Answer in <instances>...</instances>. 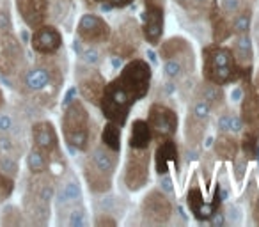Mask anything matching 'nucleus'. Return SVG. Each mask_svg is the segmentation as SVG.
I'll return each mask as SVG.
<instances>
[{
	"instance_id": "1",
	"label": "nucleus",
	"mask_w": 259,
	"mask_h": 227,
	"mask_svg": "<svg viewBox=\"0 0 259 227\" xmlns=\"http://www.w3.org/2000/svg\"><path fill=\"white\" fill-rule=\"evenodd\" d=\"M202 57H204V66H202V75H204L206 82L217 83V85H224V83L238 82L243 78L245 73L250 69L241 68L236 61L234 55L229 48H224L220 44H209L202 50Z\"/></svg>"
},
{
	"instance_id": "2",
	"label": "nucleus",
	"mask_w": 259,
	"mask_h": 227,
	"mask_svg": "<svg viewBox=\"0 0 259 227\" xmlns=\"http://www.w3.org/2000/svg\"><path fill=\"white\" fill-rule=\"evenodd\" d=\"M62 133L71 151H87L91 141L89 112L80 100H73L66 105L62 116Z\"/></svg>"
},
{
	"instance_id": "3",
	"label": "nucleus",
	"mask_w": 259,
	"mask_h": 227,
	"mask_svg": "<svg viewBox=\"0 0 259 227\" xmlns=\"http://www.w3.org/2000/svg\"><path fill=\"white\" fill-rule=\"evenodd\" d=\"M115 170V153L107 146H98L87 156L83 174L89 188L96 194H105L112 187V176Z\"/></svg>"
},
{
	"instance_id": "4",
	"label": "nucleus",
	"mask_w": 259,
	"mask_h": 227,
	"mask_svg": "<svg viewBox=\"0 0 259 227\" xmlns=\"http://www.w3.org/2000/svg\"><path fill=\"white\" fill-rule=\"evenodd\" d=\"M98 105H100L103 116L108 121L122 126L126 123V119H128L130 108L134 105V100L130 98L128 90L122 87V83L115 78L110 83H105L103 94H101Z\"/></svg>"
},
{
	"instance_id": "5",
	"label": "nucleus",
	"mask_w": 259,
	"mask_h": 227,
	"mask_svg": "<svg viewBox=\"0 0 259 227\" xmlns=\"http://www.w3.org/2000/svg\"><path fill=\"white\" fill-rule=\"evenodd\" d=\"M151 66L142 59H134L122 68L121 75L117 76V80L122 83L126 90H128L130 98L134 100V103H137L139 100L148 94L149 83H151Z\"/></svg>"
},
{
	"instance_id": "6",
	"label": "nucleus",
	"mask_w": 259,
	"mask_h": 227,
	"mask_svg": "<svg viewBox=\"0 0 259 227\" xmlns=\"http://www.w3.org/2000/svg\"><path fill=\"white\" fill-rule=\"evenodd\" d=\"M149 181V151L130 148L124 167V185L130 192H139Z\"/></svg>"
},
{
	"instance_id": "7",
	"label": "nucleus",
	"mask_w": 259,
	"mask_h": 227,
	"mask_svg": "<svg viewBox=\"0 0 259 227\" xmlns=\"http://www.w3.org/2000/svg\"><path fill=\"white\" fill-rule=\"evenodd\" d=\"M141 213L146 223L160 225L167 223L172 215V204L162 190H151L141 204Z\"/></svg>"
},
{
	"instance_id": "8",
	"label": "nucleus",
	"mask_w": 259,
	"mask_h": 227,
	"mask_svg": "<svg viewBox=\"0 0 259 227\" xmlns=\"http://www.w3.org/2000/svg\"><path fill=\"white\" fill-rule=\"evenodd\" d=\"M178 114L163 103H153L149 107L148 124L153 131V137L169 139L176 133L178 130Z\"/></svg>"
},
{
	"instance_id": "9",
	"label": "nucleus",
	"mask_w": 259,
	"mask_h": 227,
	"mask_svg": "<svg viewBox=\"0 0 259 227\" xmlns=\"http://www.w3.org/2000/svg\"><path fill=\"white\" fill-rule=\"evenodd\" d=\"M23 62V48L11 32L0 34V73L9 76L20 69Z\"/></svg>"
},
{
	"instance_id": "10",
	"label": "nucleus",
	"mask_w": 259,
	"mask_h": 227,
	"mask_svg": "<svg viewBox=\"0 0 259 227\" xmlns=\"http://www.w3.org/2000/svg\"><path fill=\"white\" fill-rule=\"evenodd\" d=\"M76 34H78V39H82V43L101 44L110 37V27L101 16L85 13L76 25Z\"/></svg>"
},
{
	"instance_id": "11",
	"label": "nucleus",
	"mask_w": 259,
	"mask_h": 227,
	"mask_svg": "<svg viewBox=\"0 0 259 227\" xmlns=\"http://www.w3.org/2000/svg\"><path fill=\"white\" fill-rule=\"evenodd\" d=\"M163 6L156 0H146V9L142 13V36L149 44H158L163 34Z\"/></svg>"
},
{
	"instance_id": "12",
	"label": "nucleus",
	"mask_w": 259,
	"mask_h": 227,
	"mask_svg": "<svg viewBox=\"0 0 259 227\" xmlns=\"http://www.w3.org/2000/svg\"><path fill=\"white\" fill-rule=\"evenodd\" d=\"M139 39H141V34H139L137 23L134 20H126L121 27H117V32L112 39V54H115L119 59L134 57L139 47Z\"/></svg>"
},
{
	"instance_id": "13",
	"label": "nucleus",
	"mask_w": 259,
	"mask_h": 227,
	"mask_svg": "<svg viewBox=\"0 0 259 227\" xmlns=\"http://www.w3.org/2000/svg\"><path fill=\"white\" fill-rule=\"evenodd\" d=\"M34 52L39 55H54L61 50L62 47V36L59 32V29H55L54 25H39L37 29H34L32 39H30Z\"/></svg>"
},
{
	"instance_id": "14",
	"label": "nucleus",
	"mask_w": 259,
	"mask_h": 227,
	"mask_svg": "<svg viewBox=\"0 0 259 227\" xmlns=\"http://www.w3.org/2000/svg\"><path fill=\"white\" fill-rule=\"evenodd\" d=\"M48 8V0H16V9L30 29H37L47 22Z\"/></svg>"
},
{
	"instance_id": "15",
	"label": "nucleus",
	"mask_w": 259,
	"mask_h": 227,
	"mask_svg": "<svg viewBox=\"0 0 259 227\" xmlns=\"http://www.w3.org/2000/svg\"><path fill=\"white\" fill-rule=\"evenodd\" d=\"M32 144L39 151L47 153L52 156L59 148V139L57 131H55L54 124L50 121H39L32 126Z\"/></svg>"
},
{
	"instance_id": "16",
	"label": "nucleus",
	"mask_w": 259,
	"mask_h": 227,
	"mask_svg": "<svg viewBox=\"0 0 259 227\" xmlns=\"http://www.w3.org/2000/svg\"><path fill=\"white\" fill-rule=\"evenodd\" d=\"M155 165H156V172L162 176V174H169L170 172V165L176 167L180 165V155H178V146L172 139H162V142L158 144L155 153Z\"/></svg>"
},
{
	"instance_id": "17",
	"label": "nucleus",
	"mask_w": 259,
	"mask_h": 227,
	"mask_svg": "<svg viewBox=\"0 0 259 227\" xmlns=\"http://www.w3.org/2000/svg\"><path fill=\"white\" fill-rule=\"evenodd\" d=\"M187 206L192 211L194 218H197L199 222H208L211 218V215L217 211V202H206L202 197V190L199 187H192L187 194Z\"/></svg>"
},
{
	"instance_id": "18",
	"label": "nucleus",
	"mask_w": 259,
	"mask_h": 227,
	"mask_svg": "<svg viewBox=\"0 0 259 227\" xmlns=\"http://www.w3.org/2000/svg\"><path fill=\"white\" fill-rule=\"evenodd\" d=\"M54 80V71L47 66H34V68L27 69L25 76H23V85L30 93H43L52 85Z\"/></svg>"
},
{
	"instance_id": "19",
	"label": "nucleus",
	"mask_w": 259,
	"mask_h": 227,
	"mask_svg": "<svg viewBox=\"0 0 259 227\" xmlns=\"http://www.w3.org/2000/svg\"><path fill=\"white\" fill-rule=\"evenodd\" d=\"M103 89H105V78L98 71H89L78 82V90L82 94V98L93 105L100 103Z\"/></svg>"
},
{
	"instance_id": "20",
	"label": "nucleus",
	"mask_w": 259,
	"mask_h": 227,
	"mask_svg": "<svg viewBox=\"0 0 259 227\" xmlns=\"http://www.w3.org/2000/svg\"><path fill=\"white\" fill-rule=\"evenodd\" d=\"M23 213L36 223H47L50 218V202L41 201L39 197L27 192L23 197Z\"/></svg>"
},
{
	"instance_id": "21",
	"label": "nucleus",
	"mask_w": 259,
	"mask_h": 227,
	"mask_svg": "<svg viewBox=\"0 0 259 227\" xmlns=\"http://www.w3.org/2000/svg\"><path fill=\"white\" fill-rule=\"evenodd\" d=\"M209 18H211V34H213V43L220 44L226 39H229L233 36V27L231 22L227 20V15L222 9L215 8L209 13Z\"/></svg>"
},
{
	"instance_id": "22",
	"label": "nucleus",
	"mask_w": 259,
	"mask_h": 227,
	"mask_svg": "<svg viewBox=\"0 0 259 227\" xmlns=\"http://www.w3.org/2000/svg\"><path fill=\"white\" fill-rule=\"evenodd\" d=\"M153 141V131L149 128L148 121L144 119H135L130 130L128 144L132 149H148Z\"/></svg>"
},
{
	"instance_id": "23",
	"label": "nucleus",
	"mask_w": 259,
	"mask_h": 227,
	"mask_svg": "<svg viewBox=\"0 0 259 227\" xmlns=\"http://www.w3.org/2000/svg\"><path fill=\"white\" fill-rule=\"evenodd\" d=\"M27 192L32 194V195H36V197H39L41 201H45V202H52L55 197V187H54V183H52L50 177L45 176V172L43 174H32Z\"/></svg>"
},
{
	"instance_id": "24",
	"label": "nucleus",
	"mask_w": 259,
	"mask_h": 227,
	"mask_svg": "<svg viewBox=\"0 0 259 227\" xmlns=\"http://www.w3.org/2000/svg\"><path fill=\"white\" fill-rule=\"evenodd\" d=\"M233 55L234 61L241 66V68H248L254 59V48H252V39L247 34H236L233 43Z\"/></svg>"
},
{
	"instance_id": "25",
	"label": "nucleus",
	"mask_w": 259,
	"mask_h": 227,
	"mask_svg": "<svg viewBox=\"0 0 259 227\" xmlns=\"http://www.w3.org/2000/svg\"><path fill=\"white\" fill-rule=\"evenodd\" d=\"M80 199H82V188H80L78 179H75V177L66 179L64 183L61 185V188L55 192V202H57L59 208L75 204Z\"/></svg>"
},
{
	"instance_id": "26",
	"label": "nucleus",
	"mask_w": 259,
	"mask_h": 227,
	"mask_svg": "<svg viewBox=\"0 0 259 227\" xmlns=\"http://www.w3.org/2000/svg\"><path fill=\"white\" fill-rule=\"evenodd\" d=\"M192 54V48L190 43H188L185 37H169L167 41H163L162 47H160V57L162 59H181L185 55H190Z\"/></svg>"
},
{
	"instance_id": "27",
	"label": "nucleus",
	"mask_w": 259,
	"mask_h": 227,
	"mask_svg": "<svg viewBox=\"0 0 259 227\" xmlns=\"http://www.w3.org/2000/svg\"><path fill=\"white\" fill-rule=\"evenodd\" d=\"M240 151L238 141L229 133H220L215 142V155L220 160H234Z\"/></svg>"
},
{
	"instance_id": "28",
	"label": "nucleus",
	"mask_w": 259,
	"mask_h": 227,
	"mask_svg": "<svg viewBox=\"0 0 259 227\" xmlns=\"http://www.w3.org/2000/svg\"><path fill=\"white\" fill-rule=\"evenodd\" d=\"M101 142L114 153L121 151V126L108 121L103 126V131H101Z\"/></svg>"
},
{
	"instance_id": "29",
	"label": "nucleus",
	"mask_w": 259,
	"mask_h": 227,
	"mask_svg": "<svg viewBox=\"0 0 259 227\" xmlns=\"http://www.w3.org/2000/svg\"><path fill=\"white\" fill-rule=\"evenodd\" d=\"M27 167L30 174H43L50 167V156L47 153L39 151L37 148H32L27 155Z\"/></svg>"
},
{
	"instance_id": "30",
	"label": "nucleus",
	"mask_w": 259,
	"mask_h": 227,
	"mask_svg": "<svg viewBox=\"0 0 259 227\" xmlns=\"http://www.w3.org/2000/svg\"><path fill=\"white\" fill-rule=\"evenodd\" d=\"M199 98H201V100H204L211 108H217V107H220V105L224 103L222 89H220V85L211 83V82L202 83L201 89H199Z\"/></svg>"
},
{
	"instance_id": "31",
	"label": "nucleus",
	"mask_w": 259,
	"mask_h": 227,
	"mask_svg": "<svg viewBox=\"0 0 259 227\" xmlns=\"http://www.w3.org/2000/svg\"><path fill=\"white\" fill-rule=\"evenodd\" d=\"M206 126H208L206 121H201V119H197V117L192 116V114H188V119H187V141H188V144H199L206 133Z\"/></svg>"
},
{
	"instance_id": "32",
	"label": "nucleus",
	"mask_w": 259,
	"mask_h": 227,
	"mask_svg": "<svg viewBox=\"0 0 259 227\" xmlns=\"http://www.w3.org/2000/svg\"><path fill=\"white\" fill-rule=\"evenodd\" d=\"M243 156L247 160H255L259 156V137L252 131H245L240 144Z\"/></svg>"
},
{
	"instance_id": "33",
	"label": "nucleus",
	"mask_w": 259,
	"mask_h": 227,
	"mask_svg": "<svg viewBox=\"0 0 259 227\" xmlns=\"http://www.w3.org/2000/svg\"><path fill=\"white\" fill-rule=\"evenodd\" d=\"M252 23V11L250 9H240L238 13H234V18L231 22L233 27V34H247Z\"/></svg>"
},
{
	"instance_id": "34",
	"label": "nucleus",
	"mask_w": 259,
	"mask_h": 227,
	"mask_svg": "<svg viewBox=\"0 0 259 227\" xmlns=\"http://www.w3.org/2000/svg\"><path fill=\"white\" fill-rule=\"evenodd\" d=\"M20 151H22V149H20V146L15 142V139H11L8 133H0V155L18 158Z\"/></svg>"
},
{
	"instance_id": "35",
	"label": "nucleus",
	"mask_w": 259,
	"mask_h": 227,
	"mask_svg": "<svg viewBox=\"0 0 259 227\" xmlns=\"http://www.w3.org/2000/svg\"><path fill=\"white\" fill-rule=\"evenodd\" d=\"M163 73H165L167 78L176 80L180 78L185 73V64L181 62V59H167L165 64H163Z\"/></svg>"
},
{
	"instance_id": "36",
	"label": "nucleus",
	"mask_w": 259,
	"mask_h": 227,
	"mask_svg": "<svg viewBox=\"0 0 259 227\" xmlns=\"http://www.w3.org/2000/svg\"><path fill=\"white\" fill-rule=\"evenodd\" d=\"M68 223L69 227H85L89 223V218H87V211L85 208L82 206H76L69 211V216H68Z\"/></svg>"
},
{
	"instance_id": "37",
	"label": "nucleus",
	"mask_w": 259,
	"mask_h": 227,
	"mask_svg": "<svg viewBox=\"0 0 259 227\" xmlns=\"http://www.w3.org/2000/svg\"><path fill=\"white\" fill-rule=\"evenodd\" d=\"M18 170H20L18 158H15V156L0 155V172L6 174V176L16 177L18 176Z\"/></svg>"
},
{
	"instance_id": "38",
	"label": "nucleus",
	"mask_w": 259,
	"mask_h": 227,
	"mask_svg": "<svg viewBox=\"0 0 259 227\" xmlns=\"http://www.w3.org/2000/svg\"><path fill=\"white\" fill-rule=\"evenodd\" d=\"M211 110H213V108L209 107L204 100H201V98H199L197 101H194V105H192V110L188 112V114H192V116L197 117V119L206 121V123H208L209 116H211Z\"/></svg>"
},
{
	"instance_id": "39",
	"label": "nucleus",
	"mask_w": 259,
	"mask_h": 227,
	"mask_svg": "<svg viewBox=\"0 0 259 227\" xmlns=\"http://www.w3.org/2000/svg\"><path fill=\"white\" fill-rule=\"evenodd\" d=\"M82 57V61L85 62L87 66H98L101 62V54L96 48V44H89V47H83L82 54L78 55Z\"/></svg>"
},
{
	"instance_id": "40",
	"label": "nucleus",
	"mask_w": 259,
	"mask_h": 227,
	"mask_svg": "<svg viewBox=\"0 0 259 227\" xmlns=\"http://www.w3.org/2000/svg\"><path fill=\"white\" fill-rule=\"evenodd\" d=\"M13 190H15V177L0 172V202H4L6 199L11 197Z\"/></svg>"
},
{
	"instance_id": "41",
	"label": "nucleus",
	"mask_w": 259,
	"mask_h": 227,
	"mask_svg": "<svg viewBox=\"0 0 259 227\" xmlns=\"http://www.w3.org/2000/svg\"><path fill=\"white\" fill-rule=\"evenodd\" d=\"M217 8L215 0H190L187 9H194L197 13H211V9Z\"/></svg>"
},
{
	"instance_id": "42",
	"label": "nucleus",
	"mask_w": 259,
	"mask_h": 227,
	"mask_svg": "<svg viewBox=\"0 0 259 227\" xmlns=\"http://www.w3.org/2000/svg\"><path fill=\"white\" fill-rule=\"evenodd\" d=\"M15 117L11 114H6V112H0V133H13L15 131Z\"/></svg>"
},
{
	"instance_id": "43",
	"label": "nucleus",
	"mask_w": 259,
	"mask_h": 227,
	"mask_svg": "<svg viewBox=\"0 0 259 227\" xmlns=\"http://www.w3.org/2000/svg\"><path fill=\"white\" fill-rule=\"evenodd\" d=\"M220 9L226 13L227 16H233L241 9V0H220Z\"/></svg>"
},
{
	"instance_id": "44",
	"label": "nucleus",
	"mask_w": 259,
	"mask_h": 227,
	"mask_svg": "<svg viewBox=\"0 0 259 227\" xmlns=\"http://www.w3.org/2000/svg\"><path fill=\"white\" fill-rule=\"evenodd\" d=\"M13 29V20L9 16L8 9H0V34L4 32H11Z\"/></svg>"
},
{
	"instance_id": "45",
	"label": "nucleus",
	"mask_w": 259,
	"mask_h": 227,
	"mask_svg": "<svg viewBox=\"0 0 259 227\" xmlns=\"http://www.w3.org/2000/svg\"><path fill=\"white\" fill-rule=\"evenodd\" d=\"M224 215H226V220H229V222H233V223H238L241 220V209L238 208V206L231 204V206H227Z\"/></svg>"
},
{
	"instance_id": "46",
	"label": "nucleus",
	"mask_w": 259,
	"mask_h": 227,
	"mask_svg": "<svg viewBox=\"0 0 259 227\" xmlns=\"http://www.w3.org/2000/svg\"><path fill=\"white\" fill-rule=\"evenodd\" d=\"M158 185H160V190H162L163 194H172V192H174L172 177H170L169 174H162V176H160Z\"/></svg>"
},
{
	"instance_id": "47",
	"label": "nucleus",
	"mask_w": 259,
	"mask_h": 227,
	"mask_svg": "<svg viewBox=\"0 0 259 227\" xmlns=\"http://www.w3.org/2000/svg\"><path fill=\"white\" fill-rule=\"evenodd\" d=\"M243 130V121H241L240 116L236 114H231V121H229V133H240Z\"/></svg>"
},
{
	"instance_id": "48",
	"label": "nucleus",
	"mask_w": 259,
	"mask_h": 227,
	"mask_svg": "<svg viewBox=\"0 0 259 227\" xmlns=\"http://www.w3.org/2000/svg\"><path fill=\"white\" fill-rule=\"evenodd\" d=\"M229 121H231V114H222V116L217 119V130L220 133H229Z\"/></svg>"
},
{
	"instance_id": "49",
	"label": "nucleus",
	"mask_w": 259,
	"mask_h": 227,
	"mask_svg": "<svg viewBox=\"0 0 259 227\" xmlns=\"http://www.w3.org/2000/svg\"><path fill=\"white\" fill-rule=\"evenodd\" d=\"M247 162H248L247 158H234L233 160V165H234V169H236L234 172H236L238 181L243 179V170H245V167H247Z\"/></svg>"
},
{
	"instance_id": "50",
	"label": "nucleus",
	"mask_w": 259,
	"mask_h": 227,
	"mask_svg": "<svg viewBox=\"0 0 259 227\" xmlns=\"http://www.w3.org/2000/svg\"><path fill=\"white\" fill-rule=\"evenodd\" d=\"M208 222H209V225H213V227H222L224 223L227 222V220H226V215H224L222 211H219V209H217V211L213 213L211 218H209Z\"/></svg>"
},
{
	"instance_id": "51",
	"label": "nucleus",
	"mask_w": 259,
	"mask_h": 227,
	"mask_svg": "<svg viewBox=\"0 0 259 227\" xmlns=\"http://www.w3.org/2000/svg\"><path fill=\"white\" fill-rule=\"evenodd\" d=\"M94 225H96V227H103V225L114 227V225H117V222H115L114 218H110V216H107V215H100L96 220H94Z\"/></svg>"
},
{
	"instance_id": "52",
	"label": "nucleus",
	"mask_w": 259,
	"mask_h": 227,
	"mask_svg": "<svg viewBox=\"0 0 259 227\" xmlns=\"http://www.w3.org/2000/svg\"><path fill=\"white\" fill-rule=\"evenodd\" d=\"M108 2V6H110V8H126V6H130L132 4V2H134V0H107Z\"/></svg>"
},
{
	"instance_id": "53",
	"label": "nucleus",
	"mask_w": 259,
	"mask_h": 227,
	"mask_svg": "<svg viewBox=\"0 0 259 227\" xmlns=\"http://www.w3.org/2000/svg\"><path fill=\"white\" fill-rule=\"evenodd\" d=\"M243 98V89L241 87H234L233 93H231V100L233 101H240Z\"/></svg>"
},
{
	"instance_id": "54",
	"label": "nucleus",
	"mask_w": 259,
	"mask_h": 227,
	"mask_svg": "<svg viewBox=\"0 0 259 227\" xmlns=\"http://www.w3.org/2000/svg\"><path fill=\"white\" fill-rule=\"evenodd\" d=\"M197 151H195V149H187V160L188 162H192V160H195L197 158Z\"/></svg>"
},
{
	"instance_id": "55",
	"label": "nucleus",
	"mask_w": 259,
	"mask_h": 227,
	"mask_svg": "<svg viewBox=\"0 0 259 227\" xmlns=\"http://www.w3.org/2000/svg\"><path fill=\"white\" fill-rule=\"evenodd\" d=\"M176 2L181 6V8H185V9H187V8H188V4H190V0H176Z\"/></svg>"
},
{
	"instance_id": "56",
	"label": "nucleus",
	"mask_w": 259,
	"mask_h": 227,
	"mask_svg": "<svg viewBox=\"0 0 259 227\" xmlns=\"http://www.w3.org/2000/svg\"><path fill=\"white\" fill-rule=\"evenodd\" d=\"M148 57H149V61H151L153 64H155V62H156V55L153 54V52H148Z\"/></svg>"
},
{
	"instance_id": "57",
	"label": "nucleus",
	"mask_w": 259,
	"mask_h": 227,
	"mask_svg": "<svg viewBox=\"0 0 259 227\" xmlns=\"http://www.w3.org/2000/svg\"><path fill=\"white\" fill-rule=\"evenodd\" d=\"M4 107V93H2V89H0V108Z\"/></svg>"
},
{
	"instance_id": "58",
	"label": "nucleus",
	"mask_w": 259,
	"mask_h": 227,
	"mask_svg": "<svg viewBox=\"0 0 259 227\" xmlns=\"http://www.w3.org/2000/svg\"><path fill=\"white\" fill-rule=\"evenodd\" d=\"M254 85L259 89V71H257V76H255V82H254Z\"/></svg>"
},
{
	"instance_id": "59",
	"label": "nucleus",
	"mask_w": 259,
	"mask_h": 227,
	"mask_svg": "<svg viewBox=\"0 0 259 227\" xmlns=\"http://www.w3.org/2000/svg\"><path fill=\"white\" fill-rule=\"evenodd\" d=\"M94 2H101V0H94Z\"/></svg>"
},
{
	"instance_id": "60",
	"label": "nucleus",
	"mask_w": 259,
	"mask_h": 227,
	"mask_svg": "<svg viewBox=\"0 0 259 227\" xmlns=\"http://www.w3.org/2000/svg\"><path fill=\"white\" fill-rule=\"evenodd\" d=\"M0 2H2V0H0Z\"/></svg>"
}]
</instances>
